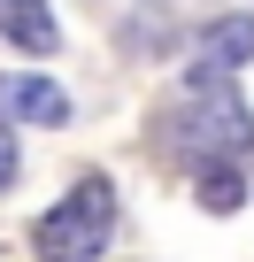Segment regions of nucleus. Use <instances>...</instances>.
Listing matches in <instances>:
<instances>
[{"label":"nucleus","mask_w":254,"mask_h":262,"mask_svg":"<svg viewBox=\"0 0 254 262\" xmlns=\"http://www.w3.org/2000/svg\"><path fill=\"white\" fill-rule=\"evenodd\" d=\"M108 239H116V193H108V178L70 185V193H62V208H47V216H39V231H31L39 262H100V254H108Z\"/></svg>","instance_id":"f257e3e1"},{"label":"nucleus","mask_w":254,"mask_h":262,"mask_svg":"<svg viewBox=\"0 0 254 262\" xmlns=\"http://www.w3.org/2000/svg\"><path fill=\"white\" fill-rule=\"evenodd\" d=\"M170 131H177L185 147H208V162L254 147V116H246V100L223 85V70H193V77H185V108H177Z\"/></svg>","instance_id":"f03ea898"},{"label":"nucleus","mask_w":254,"mask_h":262,"mask_svg":"<svg viewBox=\"0 0 254 262\" xmlns=\"http://www.w3.org/2000/svg\"><path fill=\"white\" fill-rule=\"evenodd\" d=\"M70 123V93L54 85V77H24V70H8V77H0V123Z\"/></svg>","instance_id":"7ed1b4c3"},{"label":"nucleus","mask_w":254,"mask_h":262,"mask_svg":"<svg viewBox=\"0 0 254 262\" xmlns=\"http://www.w3.org/2000/svg\"><path fill=\"white\" fill-rule=\"evenodd\" d=\"M254 62V16H216L208 31H200V70H246Z\"/></svg>","instance_id":"20e7f679"},{"label":"nucleus","mask_w":254,"mask_h":262,"mask_svg":"<svg viewBox=\"0 0 254 262\" xmlns=\"http://www.w3.org/2000/svg\"><path fill=\"white\" fill-rule=\"evenodd\" d=\"M0 31H8V47H24V54H54V8L47 0H8L0 8Z\"/></svg>","instance_id":"39448f33"},{"label":"nucleus","mask_w":254,"mask_h":262,"mask_svg":"<svg viewBox=\"0 0 254 262\" xmlns=\"http://www.w3.org/2000/svg\"><path fill=\"white\" fill-rule=\"evenodd\" d=\"M193 193H200V208H216V216H239V208H246V178H239L231 162H200V185H193Z\"/></svg>","instance_id":"423d86ee"},{"label":"nucleus","mask_w":254,"mask_h":262,"mask_svg":"<svg viewBox=\"0 0 254 262\" xmlns=\"http://www.w3.org/2000/svg\"><path fill=\"white\" fill-rule=\"evenodd\" d=\"M0 185H16V139H8V123H0Z\"/></svg>","instance_id":"0eeeda50"}]
</instances>
